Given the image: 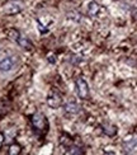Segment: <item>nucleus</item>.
<instances>
[{
    "instance_id": "obj_7",
    "label": "nucleus",
    "mask_w": 137,
    "mask_h": 155,
    "mask_svg": "<svg viewBox=\"0 0 137 155\" xmlns=\"http://www.w3.org/2000/svg\"><path fill=\"white\" fill-rule=\"evenodd\" d=\"M17 42H18V45L19 46H22L23 48H25V50H29V48H32V42L28 40V38H25V37H23V36H19L18 37V40H17Z\"/></svg>"
},
{
    "instance_id": "obj_4",
    "label": "nucleus",
    "mask_w": 137,
    "mask_h": 155,
    "mask_svg": "<svg viewBox=\"0 0 137 155\" xmlns=\"http://www.w3.org/2000/svg\"><path fill=\"white\" fill-rule=\"evenodd\" d=\"M32 122H33V125L37 128H44V126H46V120H44V116L42 113L34 114L33 118H32Z\"/></svg>"
},
{
    "instance_id": "obj_11",
    "label": "nucleus",
    "mask_w": 137,
    "mask_h": 155,
    "mask_svg": "<svg viewBox=\"0 0 137 155\" xmlns=\"http://www.w3.org/2000/svg\"><path fill=\"white\" fill-rule=\"evenodd\" d=\"M3 141H4V136H3V134H0V146L3 145Z\"/></svg>"
},
{
    "instance_id": "obj_9",
    "label": "nucleus",
    "mask_w": 137,
    "mask_h": 155,
    "mask_svg": "<svg viewBox=\"0 0 137 155\" xmlns=\"http://www.w3.org/2000/svg\"><path fill=\"white\" fill-rule=\"evenodd\" d=\"M65 108H66V111L70 112V113H79L80 109H81V107L77 106L76 103H69V104H66Z\"/></svg>"
},
{
    "instance_id": "obj_3",
    "label": "nucleus",
    "mask_w": 137,
    "mask_h": 155,
    "mask_svg": "<svg viewBox=\"0 0 137 155\" xmlns=\"http://www.w3.org/2000/svg\"><path fill=\"white\" fill-rule=\"evenodd\" d=\"M23 9L22 3L19 2H9L8 4H5L3 6V13L5 14H15V13L21 12Z\"/></svg>"
},
{
    "instance_id": "obj_1",
    "label": "nucleus",
    "mask_w": 137,
    "mask_h": 155,
    "mask_svg": "<svg viewBox=\"0 0 137 155\" xmlns=\"http://www.w3.org/2000/svg\"><path fill=\"white\" fill-rule=\"evenodd\" d=\"M17 65V57L15 56H5L4 59L0 61V71L2 73H9L11 71L14 66Z\"/></svg>"
},
{
    "instance_id": "obj_5",
    "label": "nucleus",
    "mask_w": 137,
    "mask_h": 155,
    "mask_svg": "<svg viewBox=\"0 0 137 155\" xmlns=\"http://www.w3.org/2000/svg\"><path fill=\"white\" fill-rule=\"evenodd\" d=\"M136 146H137V136L129 139V140H126L125 143H123V149H125V151H127V153L132 151Z\"/></svg>"
},
{
    "instance_id": "obj_12",
    "label": "nucleus",
    "mask_w": 137,
    "mask_h": 155,
    "mask_svg": "<svg viewBox=\"0 0 137 155\" xmlns=\"http://www.w3.org/2000/svg\"><path fill=\"white\" fill-rule=\"evenodd\" d=\"M0 61H2V60H0Z\"/></svg>"
},
{
    "instance_id": "obj_10",
    "label": "nucleus",
    "mask_w": 137,
    "mask_h": 155,
    "mask_svg": "<svg viewBox=\"0 0 137 155\" xmlns=\"http://www.w3.org/2000/svg\"><path fill=\"white\" fill-rule=\"evenodd\" d=\"M19 150H21V147H19L18 145H13V146H10V151H9V154H18Z\"/></svg>"
},
{
    "instance_id": "obj_6",
    "label": "nucleus",
    "mask_w": 137,
    "mask_h": 155,
    "mask_svg": "<svg viewBox=\"0 0 137 155\" xmlns=\"http://www.w3.org/2000/svg\"><path fill=\"white\" fill-rule=\"evenodd\" d=\"M47 103H48V106L56 108V107H58V106H61V104H62V99H61V97H60V95L52 94L50 98L47 99Z\"/></svg>"
},
{
    "instance_id": "obj_2",
    "label": "nucleus",
    "mask_w": 137,
    "mask_h": 155,
    "mask_svg": "<svg viewBox=\"0 0 137 155\" xmlns=\"http://www.w3.org/2000/svg\"><path fill=\"white\" fill-rule=\"evenodd\" d=\"M76 92L81 99H86L89 97V87H88L86 81L81 79V78L76 79Z\"/></svg>"
},
{
    "instance_id": "obj_8",
    "label": "nucleus",
    "mask_w": 137,
    "mask_h": 155,
    "mask_svg": "<svg viewBox=\"0 0 137 155\" xmlns=\"http://www.w3.org/2000/svg\"><path fill=\"white\" fill-rule=\"evenodd\" d=\"M99 10H100V6H99V4L95 3V2L90 3V4L88 5V13H89L91 17H95L98 13H99Z\"/></svg>"
}]
</instances>
